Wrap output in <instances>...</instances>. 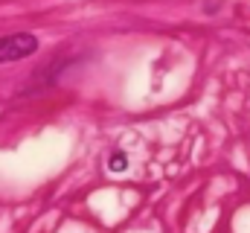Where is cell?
I'll use <instances>...</instances> for the list:
<instances>
[{
    "mask_svg": "<svg viewBox=\"0 0 250 233\" xmlns=\"http://www.w3.org/2000/svg\"><path fill=\"white\" fill-rule=\"evenodd\" d=\"M125 163H128V161H125V155H120V152H117V155H114V158L108 161L111 172H123V169H125Z\"/></svg>",
    "mask_w": 250,
    "mask_h": 233,
    "instance_id": "7a4b0ae2",
    "label": "cell"
},
{
    "mask_svg": "<svg viewBox=\"0 0 250 233\" xmlns=\"http://www.w3.org/2000/svg\"><path fill=\"white\" fill-rule=\"evenodd\" d=\"M38 50V38L32 32H15L0 38V64H12L21 58H29Z\"/></svg>",
    "mask_w": 250,
    "mask_h": 233,
    "instance_id": "6da1fadb",
    "label": "cell"
}]
</instances>
